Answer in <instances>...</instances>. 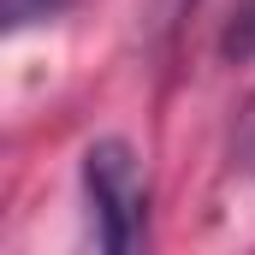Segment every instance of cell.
<instances>
[{"mask_svg":"<svg viewBox=\"0 0 255 255\" xmlns=\"http://www.w3.org/2000/svg\"><path fill=\"white\" fill-rule=\"evenodd\" d=\"M83 196H89V232H95V244L107 255H125L142 244L148 184H142V166H136L130 142H119V136L89 142V154H83Z\"/></svg>","mask_w":255,"mask_h":255,"instance_id":"obj_1","label":"cell"},{"mask_svg":"<svg viewBox=\"0 0 255 255\" xmlns=\"http://www.w3.org/2000/svg\"><path fill=\"white\" fill-rule=\"evenodd\" d=\"M166 6H172V12H184V6H196V0H166Z\"/></svg>","mask_w":255,"mask_h":255,"instance_id":"obj_4","label":"cell"},{"mask_svg":"<svg viewBox=\"0 0 255 255\" xmlns=\"http://www.w3.org/2000/svg\"><path fill=\"white\" fill-rule=\"evenodd\" d=\"M220 54L232 65L255 60V0H238V6H232V18H226V30H220Z\"/></svg>","mask_w":255,"mask_h":255,"instance_id":"obj_2","label":"cell"},{"mask_svg":"<svg viewBox=\"0 0 255 255\" xmlns=\"http://www.w3.org/2000/svg\"><path fill=\"white\" fill-rule=\"evenodd\" d=\"M71 0H0V18H6V30H30V24H48V18H60Z\"/></svg>","mask_w":255,"mask_h":255,"instance_id":"obj_3","label":"cell"}]
</instances>
